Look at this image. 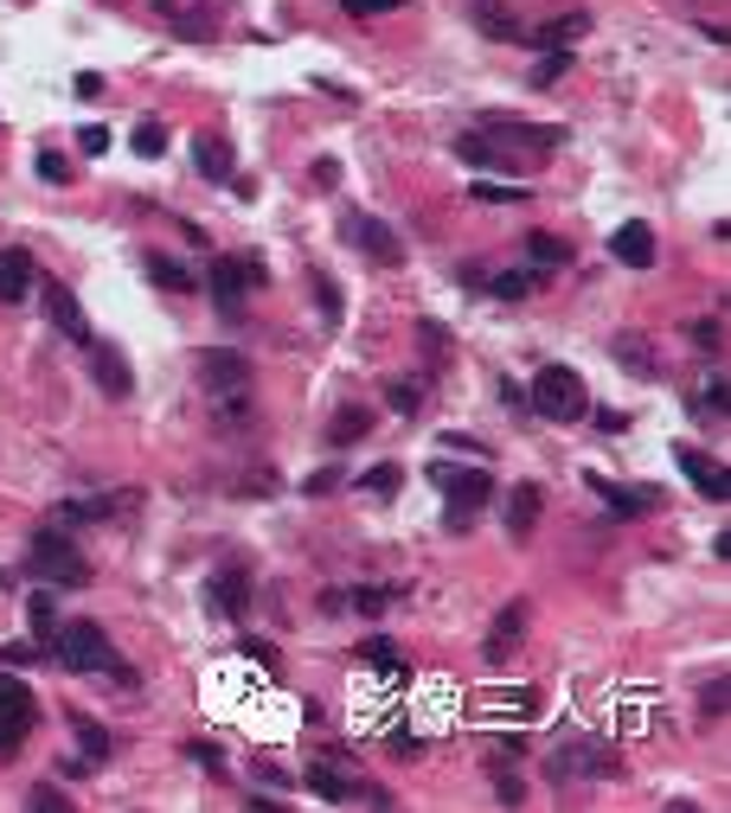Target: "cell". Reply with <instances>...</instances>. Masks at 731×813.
<instances>
[{
    "mask_svg": "<svg viewBox=\"0 0 731 813\" xmlns=\"http://www.w3.org/2000/svg\"><path fill=\"white\" fill-rule=\"evenodd\" d=\"M136 154H148V160L167 154V129H161V122H142V129H136Z\"/></svg>",
    "mask_w": 731,
    "mask_h": 813,
    "instance_id": "obj_37",
    "label": "cell"
},
{
    "mask_svg": "<svg viewBox=\"0 0 731 813\" xmlns=\"http://www.w3.org/2000/svg\"><path fill=\"white\" fill-rule=\"evenodd\" d=\"M726 372H719V378H713V385H706V391H700V410H706V416H726Z\"/></svg>",
    "mask_w": 731,
    "mask_h": 813,
    "instance_id": "obj_39",
    "label": "cell"
},
{
    "mask_svg": "<svg viewBox=\"0 0 731 813\" xmlns=\"http://www.w3.org/2000/svg\"><path fill=\"white\" fill-rule=\"evenodd\" d=\"M33 654H39L33 641H7V647H0V667H13V673H20V667H33Z\"/></svg>",
    "mask_w": 731,
    "mask_h": 813,
    "instance_id": "obj_40",
    "label": "cell"
},
{
    "mask_svg": "<svg viewBox=\"0 0 731 813\" xmlns=\"http://www.w3.org/2000/svg\"><path fill=\"white\" fill-rule=\"evenodd\" d=\"M610 257H616L623 270H655V231H649L642 218L616 224V237H610Z\"/></svg>",
    "mask_w": 731,
    "mask_h": 813,
    "instance_id": "obj_10",
    "label": "cell"
},
{
    "mask_svg": "<svg viewBox=\"0 0 731 813\" xmlns=\"http://www.w3.org/2000/svg\"><path fill=\"white\" fill-rule=\"evenodd\" d=\"M206 609L213 615H244L251 609V577L238 564H225L219 577H206Z\"/></svg>",
    "mask_w": 731,
    "mask_h": 813,
    "instance_id": "obj_12",
    "label": "cell"
},
{
    "mask_svg": "<svg viewBox=\"0 0 731 813\" xmlns=\"http://www.w3.org/2000/svg\"><path fill=\"white\" fill-rule=\"evenodd\" d=\"M674 462H680V468L693 475V487H700L706 500H726V493H731V475H726V462H713V455H700L693 442H680V449H674Z\"/></svg>",
    "mask_w": 731,
    "mask_h": 813,
    "instance_id": "obj_13",
    "label": "cell"
},
{
    "mask_svg": "<svg viewBox=\"0 0 731 813\" xmlns=\"http://www.w3.org/2000/svg\"><path fill=\"white\" fill-rule=\"evenodd\" d=\"M148 275H154V282H161V288H167V295H193V288H200V275L187 270V263H180V257H161V250H154V257H148Z\"/></svg>",
    "mask_w": 731,
    "mask_h": 813,
    "instance_id": "obj_23",
    "label": "cell"
},
{
    "mask_svg": "<svg viewBox=\"0 0 731 813\" xmlns=\"http://www.w3.org/2000/svg\"><path fill=\"white\" fill-rule=\"evenodd\" d=\"M347 13H392V7H405V0H341Z\"/></svg>",
    "mask_w": 731,
    "mask_h": 813,
    "instance_id": "obj_48",
    "label": "cell"
},
{
    "mask_svg": "<svg viewBox=\"0 0 731 813\" xmlns=\"http://www.w3.org/2000/svg\"><path fill=\"white\" fill-rule=\"evenodd\" d=\"M597 429L616 436V429H629V416H623V410H597Z\"/></svg>",
    "mask_w": 731,
    "mask_h": 813,
    "instance_id": "obj_49",
    "label": "cell"
},
{
    "mask_svg": "<svg viewBox=\"0 0 731 813\" xmlns=\"http://www.w3.org/2000/svg\"><path fill=\"white\" fill-rule=\"evenodd\" d=\"M360 667H366V673H385V679H398V647H392L385 634H379V641H366V647H360Z\"/></svg>",
    "mask_w": 731,
    "mask_h": 813,
    "instance_id": "obj_29",
    "label": "cell"
},
{
    "mask_svg": "<svg viewBox=\"0 0 731 813\" xmlns=\"http://www.w3.org/2000/svg\"><path fill=\"white\" fill-rule=\"evenodd\" d=\"M77 147H84V154H103V147H110V129H97V122H84V129H77Z\"/></svg>",
    "mask_w": 731,
    "mask_h": 813,
    "instance_id": "obj_44",
    "label": "cell"
},
{
    "mask_svg": "<svg viewBox=\"0 0 731 813\" xmlns=\"http://www.w3.org/2000/svg\"><path fill=\"white\" fill-rule=\"evenodd\" d=\"M26 621H33V641H52V628H59V609H52V590H39V596L26 603Z\"/></svg>",
    "mask_w": 731,
    "mask_h": 813,
    "instance_id": "obj_31",
    "label": "cell"
},
{
    "mask_svg": "<svg viewBox=\"0 0 731 813\" xmlns=\"http://www.w3.org/2000/svg\"><path fill=\"white\" fill-rule=\"evenodd\" d=\"M33 577H46L52 590H84L90 583V557L65 539V526H46V532H33Z\"/></svg>",
    "mask_w": 731,
    "mask_h": 813,
    "instance_id": "obj_1",
    "label": "cell"
},
{
    "mask_svg": "<svg viewBox=\"0 0 731 813\" xmlns=\"http://www.w3.org/2000/svg\"><path fill=\"white\" fill-rule=\"evenodd\" d=\"M46 647H52V654H59V667H72V673H103V667H116L110 634H103L97 621H59Z\"/></svg>",
    "mask_w": 731,
    "mask_h": 813,
    "instance_id": "obj_4",
    "label": "cell"
},
{
    "mask_svg": "<svg viewBox=\"0 0 731 813\" xmlns=\"http://www.w3.org/2000/svg\"><path fill=\"white\" fill-rule=\"evenodd\" d=\"M366 429H372V416H366L360 404H347V410H334V429H328V442H334V449H347V442H360Z\"/></svg>",
    "mask_w": 731,
    "mask_h": 813,
    "instance_id": "obj_28",
    "label": "cell"
},
{
    "mask_svg": "<svg viewBox=\"0 0 731 813\" xmlns=\"http://www.w3.org/2000/svg\"><path fill=\"white\" fill-rule=\"evenodd\" d=\"M341 237H347L354 250H366L379 270H398V263H405V244H398V231H392L385 218H372V211H347V218H341Z\"/></svg>",
    "mask_w": 731,
    "mask_h": 813,
    "instance_id": "obj_5",
    "label": "cell"
},
{
    "mask_svg": "<svg viewBox=\"0 0 731 813\" xmlns=\"http://www.w3.org/2000/svg\"><path fill=\"white\" fill-rule=\"evenodd\" d=\"M200 385H206V398L251 391V359H244V352H231V346H213V352L200 359Z\"/></svg>",
    "mask_w": 731,
    "mask_h": 813,
    "instance_id": "obj_9",
    "label": "cell"
},
{
    "mask_svg": "<svg viewBox=\"0 0 731 813\" xmlns=\"http://www.w3.org/2000/svg\"><path fill=\"white\" fill-rule=\"evenodd\" d=\"M193 762H200V769H213V775L225 769V762H219V749H213V744H193Z\"/></svg>",
    "mask_w": 731,
    "mask_h": 813,
    "instance_id": "obj_50",
    "label": "cell"
},
{
    "mask_svg": "<svg viewBox=\"0 0 731 813\" xmlns=\"http://www.w3.org/2000/svg\"><path fill=\"white\" fill-rule=\"evenodd\" d=\"M539 506H546V493L533 487V480H520L508 493V539H533V526H539Z\"/></svg>",
    "mask_w": 731,
    "mask_h": 813,
    "instance_id": "obj_15",
    "label": "cell"
},
{
    "mask_svg": "<svg viewBox=\"0 0 731 813\" xmlns=\"http://www.w3.org/2000/svg\"><path fill=\"white\" fill-rule=\"evenodd\" d=\"M46 321H52L65 339L90 346V321H84V308H77V295L65 288V282H46Z\"/></svg>",
    "mask_w": 731,
    "mask_h": 813,
    "instance_id": "obj_11",
    "label": "cell"
},
{
    "mask_svg": "<svg viewBox=\"0 0 731 813\" xmlns=\"http://www.w3.org/2000/svg\"><path fill=\"white\" fill-rule=\"evenodd\" d=\"M482 136L495 141V147H526V154H552L559 141H565V129H546V122H513V116H488L482 122Z\"/></svg>",
    "mask_w": 731,
    "mask_h": 813,
    "instance_id": "obj_8",
    "label": "cell"
},
{
    "mask_svg": "<svg viewBox=\"0 0 731 813\" xmlns=\"http://www.w3.org/2000/svg\"><path fill=\"white\" fill-rule=\"evenodd\" d=\"M526 404L539 410L546 423H578V416L590 410V391H585V378H578L572 365H546V372L533 378Z\"/></svg>",
    "mask_w": 731,
    "mask_h": 813,
    "instance_id": "obj_2",
    "label": "cell"
},
{
    "mask_svg": "<svg viewBox=\"0 0 731 813\" xmlns=\"http://www.w3.org/2000/svg\"><path fill=\"white\" fill-rule=\"evenodd\" d=\"M520 634H526V603H508V609L495 615V628H488V660H495V667L520 647Z\"/></svg>",
    "mask_w": 731,
    "mask_h": 813,
    "instance_id": "obj_16",
    "label": "cell"
},
{
    "mask_svg": "<svg viewBox=\"0 0 731 813\" xmlns=\"http://www.w3.org/2000/svg\"><path fill=\"white\" fill-rule=\"evenodd\" d=\"M488 288H495V295H501V301H520V295H533V275H488Z\"/></svg>",
    "mask_w": 731,
    "mask_h": 813,
    "instance_id": "obj_35",
    "label": "cell"
},
{
    "mask_svg": "<svg viewBox=\"0 0 731 813\" xmlns=\"http://www.w3.org/2000/svg\"><path fill=\"white\" fill-rule=\"evenodd\" d=\"M526 257H533L539 270H565V263H572V250H565L552 231H533V237H526Z\"/></svg>",
    "mask_w": 731,
    "mask_h": 813,
    "instance_id": "obj_27",
    "label": "cell"
},
{
    "mask_svg": "<svg viewBox=\"0 0 731 813\" xmlns=\"http://www.w3.org/2000/svg\"><path fill=\"white\" fill-rule=\"evenodd\" d=\"M33 718H39V705H33V692H26V679H13V667H0V724L33 731Z\"/></svg>",
    "mask_w": 731,
    "mask_h": 813,
    "instance_id": "obj_14",
    "label": "cell"
},
{
    "mask_svg": "<svg viewBox=\"0 0 731 813\" xmlns=\"http://www.w3.org/2000/svg\"><path fill=\"white\" fill-rule=\"evenodd\" d=\"M469 199H475V205H520V199H526V186H501V180H475V186H469Z\"/></svg>",
    "mask_w": 731,
    "mask_h": 813,
    "instance_id": "obj_33",
    "label": "cell"
},
{
    "mask_svg": "<svg viewBox=\"0 0 731 813\" xmlns=\"http://www.w3.org/2000/svg\"><path fill=\"white\" fill-rule=\"evenodd\" d=\"M26 288H33V257L0 250V301H26Z\"/></svg>",
    "mask_w": 731,
    "mask_h": 813,
    "instance_id": "obj_20",
    "label": "cell"
},
{
    "mask_svg": "<svg viewBox=\"0 0 731 813\" xmlns=\"http://www.w3.org/2000/svg\"><path fill=\"white\" fill-rule=\"evenodd\" d=\"M693 339H700L706 352H719V346H726V327H719V321H693Z\"/></svg>",
    "mask_w": 731,
    "mask_h": 813,
    "instance_id": "obj_45",
    "label": "cell"
},
{
    "mask_svg": "<svg viewBox=\"0 0 731 813\" xmlns=\"http://www.w3.org/2000/svg\"><path fill=\"white\" fill-rule=\"evenodd\" d=\"M462 7H469V20H475L488 39H520V20H513L508 0H462Z\"/></svg>",
    "mask_w": 731,
    "mask_h": 813,
    "instance_id": "obj_17",
    "label": "cell"
},
{
    "mask_svg": "<svg viewBox=\"0 0 731 813\" xmlns=\"http://www.w3.org/2000/svg\"><path fill=\"white\" fill-rule=\"evenodd\" d=\"M77 744H84V762H103V756H110V737H103L90 718H77Z\"/></svg>",
    "mask_w": 731,
    "mask_h": 813,
    "instance_id": "obj_34",
    "label": "cell"
},
{
    "mask_svg": "<svg viewBox=\"0 0 731 813\" xmlns=\"http://www.w3.org/2000/svg\"><path fill=\"white\" fill-rule=\"evenodd\" d=\"M193 160H200L206 180H231V141L225 136H200L193 141Z\"/></svg>",
    "mask_w": 731,
    "mask_h": 813,
    "instance_id": "obj_25",
    "label": "cell"
},
{
    "mask_svg": "<svg viewBox=\"0 0 731 813\" xmlns=\"http://www.w3.org/2000/svg\"><path fill=\"white\" fill-rule=\"evenodd\" d=\"M590 487L610 500V513H616V519H636V513H649V506H655V493H629V487H616V480H603V475H590Z\"/></svg>",
    "mask_w": 731,
    "mask_h": 813,
    "instance_id": "obj_24",
    "label": "cell"
},
{
    "mask_svg": "<svg viewBox=\"0 0 731 813\" xmlns=\"http://www.w3.org/2000/svg\"><path fill=\"white\" fill-rule=\"evenodd\" d=\"M385 398H392L398 416H418V410H424V385H418V378H392V385H385Z\"/></svg>",
    "mask_w": 731,
    "mask_h": 813,
    "instance_id": "obj_30",
    "label": "cell"
},
{
    "mask_svg": "<svg viewBox=\"0 0 731 813\" xmlns=\"http://www.w3.org/2000/svg\"><path fill=\"white\" fill-rule=\"evenodd\" d=\"M456 154H462L469 167H513V154H508V147H495L488 136H462V141H456Z\"/></svg>",
    "mask_w": 731,
    "mask_h": 813,
    "instance_id": "obj_26",
    "label": "cell"
},
{
    "mask_svg": "<svg viewBox=\"0 0 731 813\" xmlns=\"http://www.w3.org/2000/svg\"><path fill=\"white\" fill-rule=\"evenodd\" d=\"M308 795H315V801H334V808H341V801H360V788H354L341 769H328V762L308 769Z\"/></svg>",
    "mask_w": 731,
    "mask_h": 813,
    "instance_id": "obj_21",
    "label": "cell"
},
{
    "mask_svg": "<svg viewBox=\"0 0 731 813\" xmlns=\"http://www.w3.org/2000/svg\"><path fill=\"white\" fill-rule=\"evenodd\" d=\"M347 603H354L360 615H379V609H392V603H398V590H354Z\"/></svg>",
    "mask_w": 731,
    "mask_h": 813,
    "instance_id": "obj_36",
    "label": "cell"
},
{
    "mask_svg": "<svg viewBox=\"0 0 731 813\" xmlns=\"http://www.w3.org/2000/svg\"><path fill=\"white\" fill-rule=\"evenodd\" d=\"M334 487H341V468H328V475L308 480V493H334Z\"/></svg>",
    "mask_w": 731,
    "mask_h": 813,
    "instance_id": "obj_51",
    "label": "cell"
},
{
    "mask_svg": "<svg viewBox=\"0 0 731 813\" xmlns=\"http://www.w3.org/2000/svg\"><path fill=\"white\" fill-rule=\"evenodd\" d=\"M398 480H405V468H398V462H379V468H366V493H372V500H392V493H398Z\"/></svg>",
    "mask_w": 731,
    "mask_h": 813,
    "instance_id": "obj_32",
    "label": "cell"
},
{
    "mask_svg": "<svg viewBox=\"0 0 731 813\" xmlns=\"http://www.w3.org/2000/svg\"><path fill=\"white\" fill-rule=\"evenodd\" d=\"M431 480L449 493V513H443V526H449V532H469V526H475V513H482V506H488V493H495V480L482 475V468H449V462H437Z\"/></svg>",
    "mask_w": 731,
    "mask_h": 813,
    "instance_id": "obj_3",
    "label": "cell"
},
{
    "mask_svg": "<svg viewBox=\"0 0 731 813\" xmlns=\"http://www.w3.org/2000/svg\"><path fill=\"white\" fill-rule=\"evenodd\" d=\"M238 654H244V660H257V667H277V647H270V641H244Z\"/></svg>",
    "mask_w": 731,
    "mask_h": 813,
    "instance_id": "obj_46",
    "label": "cell"
},
{
    "mask_svg": "<svg viewBox=\"0 0 731 813\" xmlns=\"http://www.w3.org/2000/svg\"><path fill=\"white\" fill-rule=\"evenodd\" d=\"M206 288H213V301H219L225 314H238L244 295L264 288V263H257V257H219V263L206 270Z\"/></svg>",
    "mask_w": 731,
    "mask_h": 813,
    "instance_id": "obj_6",
    "label": "cell"
},
{
    "mask_svg": "<svg viewBox=\"0 0 731 813\" xmlns=\"http://www.w3.org/2000/svg\"><path fill=\"white\" fill-rule=\"evenodd\" d=\"M700 711H706V718H726V673L700 692Z\"/></svg>",
    "mask_w": 731,
    "mask_h": 813,
    "instance_id": "obj_41",
    "label": "cell"
},
{
    "mask_svg": "<svg viewBox=\"0 0 731 813\" xmlns=\"http://www.w3.org/2000/svg\"><path fill=\"white\" fill-rule=\"evenodd\" d=\"M610 352H616V359H623V365H629L636 378H655V372H661L655 346H649L642 334H616V339H610Z\"/></svg>",
    "mask_w": 731,
    "mask_h": 813,
    "instance_id": "obj_22",
    "label": "cell"
},
{
    "mask_svg": "<svg viewBox=\"0 0 731 813\" xmlns=\"http://www.w3.org/2000/svg\"><path fill=\"white\" fill-rule=\"evenodd\" d=\"M315 295H321V321L334 327V321H341V288H334L328 275H315Z\"/></svg>",
    "mask_w": 731,
    "mask_h": 813,
    "instance_id": "obj_38",
    "label": "cell"
},
{
    "mask_svg": "<svg viewBox=\"0 0 731 813\" xmlns=\"http://www.w3.org/2000/svg\"><path fill=\"white\" fill-rule=\"evenodd\" d=\"M90 372H97V385L110 391V398H129V365H123V352L116 346H90Z\"/></svg>",
    "mask_w": 731,
    "mask_h": 813,
    "instance_id": "obj_18",
    "label": "cell"
},
{
    "mask_svg": "<svg viewBox=\"0 0 731 813\" xmlns=\"http://www.w3.org/2000/svg\"><path fill=\"white\" fill-rule=\"evenodd\" d=\"M39 173H46L52 186H65V180H72V160H65V154H39Z\"/></svg>",
    "mask_w": 731,
    "mask_h": 813,
    "instance_id": "obj_42",
    "label": "cell"
},
{
    "mask_svg": "<svg viewBox=\"0 0 731 813\" xmlns=\"http://www.w3.org/2000/svg\"><path fill=\"white\" fill-rule=\"evenodd\" d=\"M33 808H52V813H65V795H59L52 782H39V788H33Z\"/></svg>",
    "mask_w": 731,
    "mask_h": 813,
    "instance_id": "obj_47",
    "label": "cell"
},
{
    "mask_svg": "<svg viewBox=\"0 0 731 813\" xmlns=\"http://www.w3.org/2000/svg\"><path fill=\"white\" fill-rule=\"evenodd\" d=\"M546 775H552V782H572V775L610 782V775H623V762H616L610 744H559V756L546 762Z\"/></svg>",
    "mask_w": 731,
    "mask_h": 813,
    "instance_id": "obj_7",
    "label": "cell"
},
{
    "mask_svg": "<svg viewBox=\"0 0 731 813\" xmlns=\"http://www.w3.org/2000/svg\"><path fill=\"white\" fill-rule=\"evenodd\" d=\"M565 65H572V52H546V59H539V70H533V83H552Z\"/></svg>",
    "mask_w": 731,
    "mask_h": 813,
    "instance_id": "obj_43",
    "label": "cell"
},
{
    "mask_svg": "<svg viewBox=\"0 0 731 813\" xmlns=\"http://www.w3.org/2000/svg\"><path fill=\"white\" fill-rule=\"evenodd\" d=\"M590 33V13H559V20H546L533 39L546 46V52H572V39H585Z\"/></svg>",
    "mask_w": 731,
    "mask_h": 813,
    "instance_id": "obj_19",
    "label": "cell"
}]
</instances>
